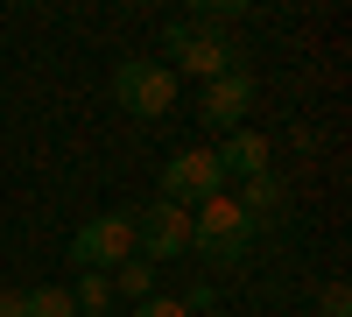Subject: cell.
Returning a JSON list of instances; mask_svg holds the SVG:
<instances>
[{
    "mask_svg": "<svg viewBox=\"0 0 352 317\" xmlns=\"http://www.w3.org/2000/svg\"><path fill=\"white\" fill-rule=\"evenodd\" d=\"M134 317H190V310H184V303H176V296H162V289H155L148 303H134Z\"/></svg>",
    "mask_w": 352,
    "mask_h": 317,
    "instance_id": "12",
    "label": "cell"
},
{
    "mask_svg": "<svg viewBox=\"0 0 352 317\" xmlns=\"http://www.w3.org/2000/svg\"><path fill=\"white\" fill-rule=\"evenodd\" d=\"M0 317H21V296L14 289H0Z\"/></svg>",
    "mask_w": 352,
    "mask_h": 317,
    "instance_id": "14",
    "label": "cell"
},
{
    "mask_svg": "<svg viewBox=\"0 0 352 317\" xmlns=\"http://www.w3.org/2000/svg\"><path fill=\"white\" fill-rule=\"evenodd\" d=\"M247 113H254V71H247V64L226 71V78H212V85H204V99H197V120L212 127V134H240Z\"/></svg>",
    "mask_w": 352,
    "mask_h": 317,
    "instance_id": "7",
    "label": "cell"
},
{
    "mask_svg": "<svg viewBox=\"0 0 352 317\" xmlns=\"http://www.w3.org/2000/svg\"><path fill=\"white\" fill-rule=\"evenodd\" d=\"M106 282H113V296H127V303H148V296H155V268L141 261V254H127Z\"/></svg>",
    "mask_w": 352,
    "mask_h": 317,
    "instance_id": "10",
    "label": "cell"
},
{
    "mask_svg": "<svg viewBox=\"0 0 352 317\" xmlns=\"http://www.w3.org/2000/svg\"><path fill=\"white\" fill-rule=\"evenodd\" d=\"M324 317H352V289H345V282L324 289Z\"/></svg>",
    "mask_w": 352,
    "mask_h": 317,
    "instance_id": "13",
    "label": "cell"
},
{
    "mask_svg": "<svg viewBox=\"0 0 352 317\" xmlns=\"http://www.w3.org/2000/svg\"><path fill=\"white\" fill-rule=\"evenodd\" d=\"M212 317H219V310H212Z\"/></svg>",
    "mask_w": 352,
    "mask_h": 317,
    "instance_id": "15",
    "label": "cell"
},
{
    "mask_svg": "<svg viewBox=\"0 0 352 317\" xmlns=\"http://www.w3.org/2000/svg\"><path fill=\"white\" fill-rule=\"evenodd\" d=\"M113 106L127 113V120L155 127L176 113V71L169 64H148V56H127L120 71H113Z\"/></svg>",
    "mask_w": 352,
    "mask_h": 317,
    "instance_id": "3",
    "label": "cell"
},
{
    "mask_svg": "<svg viewBox=\"0 0 352 317\" xmlns=\"http://www.w3.org/2000/svg\"><path fill=\"white\" fill-rule=\"evenodd\" d=\"M64 254H71L78 275H113V268L134 254V219H127V212H99V219H85L78 233H71Z\"/></svg>",
    "mask_w": 352,
    "mask_h": 317,
    "instance_id": "4",
    "label": "cell"
},
{
    "mask_svg": "<svg viewBox=\"0 0 352 317\" xmlns=\"http://www.w3.org/2000/svg\"><path fill=\"white\" fill-rule=\"evenodd\" d=\"M127 219H134V254H141L148 268L184 261V254H190V212H184V205H162V197H155V205H141V212H127Z\"/></svg>",
    "mask_w": 352,
    "mask_h": 317,
    "instance_id": "5",
    "label": "cell"
},
{
    "mask_svg": "<svg viewBox=\"0 0 352 317\" xmlns=\"http://www.w3.org/2000/svg\"><path fill=\"white\" fill-rule=\"evenodd\" d=\"M212 155H219V169H226V177H240V184H247V177H268V141H261L254 127L226 134V141H219Z\"/></svg>",
    "mask_w": 352,
    "mask_h": 317,
    "instance_id": "8",
    "label": "cell"
},
{
    "mask_svg": "<svg viewBox=\"0 0 352 317\" xmlns=\"http://www.w3.org/2000/svg\"><path fill=\"white\" fill-rule=\"evenodd\" d=\"M21 317H78V303H71L64 282H50V289H28L21 296Z\"/></svg>",
    "mask_w": 352,
    "mask_h": 317,
    "instance_id": "11",
    "label": "cell"
},
{
    "mask_svg": "<svg viewBox=\"0 0 352 317\" xmlns=\"http://www.w3.org/2000/svg\"><path fill=\"white\" fill-rule=\"evenodd\" d=\"M162 50L176 56L169 71H176V78H197V85L240 71V43H232L226 28H212V21H169V28H162Z\"/></svg>",
    "mask_w": 352,
    "mask_h": 317,
    "instance_id": "2",
    "label": "cell"
},
{
    "mask_svg": "<svg viewBox=\"0 0 352 317\" xmlns=\"http://www.w3.org/2000/svg\"><path fill=\"white\" fill-rule=\"evenodd\" d=\"M219 190H226V169H219L212 149H184V155H169V169H162V205L197 212L204 197H219Z\"/></svg>",
    "mask_w": 352,
    "mask_h": 317,
    "instance_id": "6",
    "label": "cell"
},
{
    "mask_svg": "<svg viewBox=\"0 0 352 317\" xmlns=\"http://www.w3.org/2000/svg\"><path fill=\"white\" fill-rule=\"evenodd\" d=\"M232 197H240V212H247L254 233L282 219V184H275V169H268V177H247V190H232Z\"/></svg>",
    "mask_w": 352,
    "mask_h": 317,
    "instance_id": "9",
    "label": "cell"
},
{
    "mask_svg": "<svg viewBox=\"0 0 352 317\" xmlns=\"http://www.w3.org/2000/svg\"><path fill=\"white\" fill-rule=\"evenodd\" d=\"M247 247H254V226H247V212H240V197H232V190L204 197V205L190 212V254H197V261H212V268H240Z\"/></svg>",
    "mask_w": 352,
    "mask_h": 317,
    "instance_id": "1",
    "label": "cell"
}]
</instances>
